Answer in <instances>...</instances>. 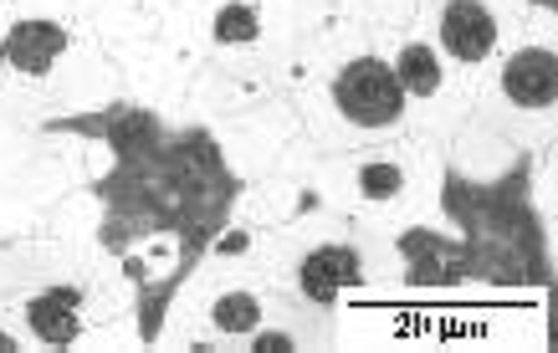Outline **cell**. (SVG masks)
Segmentation results:
<instances>
[{
    "label": "cell",
    "mask_w": 558,
    "mask_h": 353,
    "mask_svg": "<svg viewBox=\"0 0 558 353\" xmlns=\"http://www.w3.org/2000/svg\"><path fill=\"white\" fill-rule=\"evenodd\" d=\"M333 98H339L343 118L359 123V129H389V123H400V113H405V87H400L395 68L379 62V57L349 62L339 72V83H333Z\"/></svg>",
    "instance_id": "obj_1"
},
{
    "label": "cell",
    "mask_w": 558,
    "mask_h": 353,
    "mask_svg": "<svg viewBox=\"0 0 558 353\" xmlns=\"http://www.w3.org/2000/svg\"><path fill=\"white\" fill-rule=\"evenodd\" d=\"M440 41L457 62H487L497 51V21L482 0H451L440 16Z\"/></svg>",
    "instance_id": "obj_2"
},
{
    "label": "cell",
    "mask_w": 558,
    "mask_h": 353,
    "mask_svg": "<svg viewBox=\"0 0 558 353\" xmlns=\"http://www.w3.org/2000/svg\"><path fill=\"white\" fill-rule=\"evenodd\" d=\"M68 47V32L51 26V21H16L5 32V62L21 72V77H47L57 68V57Z\"/></svg>",
    "instance_id": "obj_3"
},
{
    "label": "cell",
    "mask_w": 558,
    "mask_h": 353,
    "mask_svg": "<svg viewBox=\"0 0 558 353\" xmlns=\"http://www.w3.org/2000/svg\"><path fill=\"white\" fill-rule=\"evenodd\" d=\"M554 83H558L554 51H543V47L518 51L508 68H502V93H508V102L527 108V113H538V108L554 102Z\"/></svg>",
    "instance_id": "obj_4"
},
{
    "label": "cell",
    "mask_w": 558,
    "mask_h": 353,
    "mask_svg": "<svg viewBox=\"0 0 558 353\" xmlns=\"http://www.w3.org/2000/svg\"><path fill=\"white\" fill-rule=\"evenodd\" d=\"M354 282H359V261L349 246H318L298 267V287H303V297H313V303H333L343 287H354Z\"/></svg>",
    "instance_id": "obj_5"
},
{
    "label": "cell",
    "mask_w": 558,
    "mask_h": 353,
    "mask_svg": "<svg viewBox=\"0 0 558 353\" xmlns=\"http://www.w3.org/2000/svg\"><path fill=\"white\" fill-rule=\"evenodd\" d=\"M32 333L41 343H72L77 328H83V292L77 287H51L32 303Z\"/></svg>",
    "instance_id": "obj_6"
},
{
    "label": "cell",
    "mask_w": 558,
    "mask_h": 353,
    "mask_svg": "<svg viewBox=\"0 0 558 353\" xmlns=\"http://www.w3.org/2000/svg\"><path fill=\"white\" fill-rule=\"evenodd\" d=\"M395 77H400V87H405V93L430 98V93L440 87V68H436V57H430V47L410 41V47L400 51V62H395Z\"/></svg>",
    "instance_id": "obj_7"
},
{
    "label": "cell",
    "mask_w": 558,
    "mask_h": 353,
    "mask_svg": "<svg viewBox=\"0 0 558 353\" xmlns=\"http://www.w3.org/2000/svg\"><path fill=\"white\" fill-rule=\"evenodd\" d=\"M210 322L231 338L252 333L256 322H262V303H256L252 292H226V297H216V307H210Z\"/></svg>",
    "instance_id": "obj_8"
},
{
    "label": "cell",
    "mask_w": 558,
    "mask_h": 353,
    "mask_svg": "<svg viewBox=\"0 0 558 353\" xmlns=\"http://www.w3.org/2000/svg\"><path fill=\"white\" fill-rule=\"evenodd\" d=\"M256 32H262V16H256V5H246V0H231V5H220V16H216V41H226V47H246V41H256Z\"/></svg>",
    "instance_id": "obj_9"
},
{
    "label": "cell",
    "mask_w": 558,
    "mask_h": 353,
    "mask_svg": "<svg viewBox=\"0 0 558 353\" xmlns=\"http://www.w3.org/2000/svg\"><path fill=\"white\" fill-rule=\"evenodd\" d=\"M395 190H400V169H395V165H369V169H364V195L389 200Z\"/></svg>",
    "instance_id": "obj_10"
},
{
    "label": "cell",
    "mask_w": 558,
    "mask_h": 353,
    "mask_svg": "<svg viewBox=\"0 0 558 353\" xmlns=\"http://www.w3.org/2000/svg\"><path fill=\"white\" fill-rule=\"evenodd\" d=\"M252 349H256V353H288V349H292V338H277V333H262V338H256V343H252Z\"/></svg>",
    "instance_id": "obj_11"
},
{
    "label": "cell",
    "mask_w": 558,
    "mask_h": 353,
    "mask_svg": "<svg viewBox=\"0 0 558 353\" xmlns=\"http://www.w3.org/2000/svg\"><path fill=\"white\" fill-rule=\"evenodd\" d=\"M11 349H16V338H11V333H0V353H11Z\"/></svg>",
    "instance_id": "obj_12"
},
{
    "label": "cell",
    "mask_w": 558,
    "mask_h": 353,
    "mask_svg": "<svg viewBox=\"0 0 558 353\" xmlns=\"http://www.w3.org/2000/svg\"><path fill=\"white\" fill-rule=\"evenodd\" d=\"M0 62H5V36H0Z\"/></svg>",
    "instance_id": "obj_13"
}]
</instances>
